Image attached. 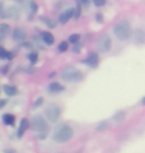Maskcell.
I'll list each match as a JSON object with an SVG mask.
<instances>
[{
    "label": "cell",
    "mask_w": 145,
    "mask_h": 153,
    "mask_svg": "<svg viewBox=\"0 0 145 153\" xmlns=\"http://www.w3.org/2000/svg\"><path fill=\"white\" fill-rule=\"evenodd\" d=\"M74 136V130L68 124H60L54 131L53 138L56 142L64 143L72 139Z\"/></svg>",
    "instance_id": "1"
},
{
    "label": "cell",
    "mask_w": 145,
    "mask_h": 153,
    "mask_svg": "<svg viewBox=\"0 0 145 153\" xmlns=\"http://www.w3.org/2000/svg\"><path fill=\"white\" fill-rule=\"evenodd\" d=\"M113 33L116 36V38L120 41H125L129 38L131 33L130 25L127 21H120L116 23L113 27Z\"/></svg>",
    "instance_id": "2"
},
{
    "label": "cell",
    "mask_w": 145,
    "mask_h": 153,
    "mask_svg": "<svg viewBox=\"0 0 145 153\" xmlns=\"http://www.w3.org/2000/svg\"><path fill=\"white\" fill-rule=\"evenodd\" d=\"M62 79L66 82H80L84 78L82 72L75 67H68L62 73Z\"/></svg>",
    "instance_id": "3"
},
{
    "label": "cell",
    "mask_w": 145,
    "mask_h": 153,
    "mask_svg": "<svg viewBox=\"0 0 145 153\" xmlns=\"http://www.w3.org/2000/svg\"><path fill=\"white\" fill-rule=\"evenodd\" d=\"M30 126L32 128V130L36 131V132H39V133L47 132V130H48V123L42 115L34 116L32 118V121H31V123H30Z\"/></svg>",
    "instance_id": "4"
},
{
    "label": "cell",
    "mask_w": 145,
    "mask_h": 153,
    "mask_svg": "<svg viewBox=\"0 0 145 153\" xmlns=\"http://www.w3.org/2000/svg\"><path fill=\"white\" fill-rule=\"evenodd\" d=\"M45 114L51 122H56L61 115V109L57 105H50L45 109Z\"/></svg>",
    "instance_id": "5"
},
{
    "label": "cell",
    "mask_w": 145,
    "mask_h": 153,
    "mask_svg": "<svg viewBox=\"0 0 145 153\" xmlns=\"http://www.w3.org/2000/svg\"><path fill=\"white\" fill-rule=\"evenodd\" d=\"M97 47L98 50L100 52H109L112 48V40L109 35H103L101 37L98 39L97 42Z\"/></svg>",
    "instance_id": "6"
},
{
    "label": "cell",
    "mask_w": 145,
    "mask_h": 153,
    "mask_svg": "<svg viewBox=\"0 0 145 153\" xmlns=\"http://www.w3.org/2000/svg\"><path fill=\"white\" fill-rule=\"evenodd\" d=\"M82 63L85 64V65L88 66V67H91V68H97V67L98 66V56H97V54L94 53V52L88 54V56L86 58L85 60H83Z\"/></svg>",
    "instance_id": "7"
},
{
    "label": "cell",
    "mask_w": 145,
    "mask_h": 153,
    "mask_svg": "<svg viewBox=\"0 0 145 153\" xmlns=\"http://www.w3.org/2000/svg\"><path fill=\"white\" fill-rule=\"evenodd\" d=\"M5 16L6 18L17 20V19H19V17H20V11H19V9L17 7H15V6H11V7L8 8V10L5 11Z\"/></svg>",
    "instance_id": "8"
},
{
    "label": "cell",
    "mask_w": 145,
    "mask_h": 153,
    "mask_svg": "<svg viewBox=\"0 0 145 153\" xmlns=\"http://www.w3.org/2000/svg\"><path fill=\"white\" fill-rule=\"evenodd\" d=\"M29 126V121L27 118H22L19 123V126H18V132H17V136L21 138L23 136L24 132L27 130V128Z\"/></svg>",
    "instance_id": "9"
},
{
    "label": "cell",
    "mask_w": 145,
    "mask_h": 153,
    "mask_svg": "<svg viewBox=\"0 0 145 153\" xmlns=\"http://www.w3.org/2000/svg\"><path fill=\"white\" fill-rule=\"evenodd\" d=\"M74 13H75V10H74L73 8L68 9L66 12H64V13H62L60 15V17H59V20H60V22L62 24H66L68 21H69L70 18H72L74 16Z\"/></svg>",
    "instance_id": "10"
},
{
    "label": "cell",
    "mask_w": 145,
    "mask_h": 153,
    "mask_svg": "<svg viewBox=\"0 0 145 153\" xmlns=\"http://www.w3.org/2000/svg\"><path fill=\"white\" fill-rule=\"evenodd\" d=\"M13 38L16 41H23L26 39V32L22 28H15L13 31Z\"/></svg>",
    "instance_id": "11"
},
{
    "label": "cell",
    "mask_w": 145,
    "mask_h": 153,
    "mask_svg": "<svg viewBox=\"0 0 145 153\" xmlns=\"http://www.w3.org/2000/svg\"><path fill=\"white\" fill-rule=\"evenodd\" d=\"M64 90V87L61 84H59V82H52V84L49 85L48 87V91H50L52 94H56V93H60Z\"/></svg>",
    "instance_id": "12"
},
{
    "label": "cell",
    "mask_w": 145,
    "mask_h": 153,
    "mask_svg": "<svg viewBox=\"0 0 145 153\" xmlns=\"http://www.w3.org/2000/svg\"><path fill=\"white\" fill-rule=\"evenodd\" d=\"M42 39L47 45H53L54 42H55L54 36L50 32H43L42 33Z\"/></svg>",
    "instance_id": "13"
},
{
    "label": "cell",
    "mask_w": 145,
    "mask_h": 153,
    "mask_svg": "<svg viewBox=\"0 0 145 153\" xmlns=\"http://www.w3.org/2000/svg\"><path fill=\"white\" fill-rule=\"evenodd\" d=\"M3 121H4L5 124L7 125H10V126H14L15 125V116L13 114H5L3 115Z\"/></svg>",
    "instance_id": "14"
},
{
    "label": "cell",
    "mask_w": 145,
    "mask_h": 153,
    "mask_svg": "<svg viewBox=\"0 0 145 153\" xmlns=\"http://www.w3.org/2000/svg\"><path fill=\"white\" fill-rule=\"evenodd\" d=\"M40 19H41L43 22L46 24V26L49 27L50 29H53L55 27L57 26V22L55 21L54 19H52V18H47V17H40Z\"/></svg>",
    "instance_id": "15"
},
{
    "label": "cell",
    "mask_w": 145,
    "mask_h": 153,
    "mask_svg": "<svg viewBox=\"0 0 145 153\" xmlns=\"http://www.w3.org/2000/svg\"><path fill=\"white\" fill-rule=\"evenodd\" d=\"M4 91H5V94H7V96L9 97H13L15 96V94H17V88L13 87V85H4Z\"/></svg>",
    "instance_id": "16"
},
{
    "label": "cell",
    "mask_w": 145,
    "mask_h": 153,
    "mask_svg": "<svg viewBox=\"0 0 145 153\" xmlns=\"http://www.w3.org/2000/svg\"><path fill=\"white\" fill-rule=\"evenodd\" d=\"M124 118H125V114H124V111H117L116 114L113 115V120H115L116 122H121Z\"/></svg>",
    "instance_id": "17"
},
{
    "label": "cell",
    "mask_w": 145,
    "mask_h": 153,
    "mask_svg": "<svg viewBox=\"0 0 145 153\" xmlns=\"http://www.w3.org/2000/svg\"><path fill=\"white\" fill-rule=\"evenodd\" d=\"M9 31H10V27L7 24H1L0 25V34L3 35L4 37H6V35L8 34Z\"/></svg>",
    "instance_id": "18"
},
{
    "label": "cell",
    "mask_w": 145,
    "mask_h": 153,
    "mask_svg": "<svg viewBox=\"0 0 145 153\" xmlns=\"http://www.w3.org/2000/svg\"><path fill=\"white\" fill-rule=\"evenodd\" d=\"M68 48H69V45H68V43L66 41L61 42L60 45L58 46V50L62 52V53H63V52H66L68 50Z\"/></svg>",
    "instance_id": "19"
},
{
    "label": "cell",
    "mask_w": 145,
    "mask_h": 153,
    "mask_svg": "<svg viewBox=\"0 0 145 153\" xmlns=\"http://www.w3.org/2000/svg\"><path fill=\"white\" fill-rule=\"evenodd\" d=\"M81 39V35L80 34H72L69 37V41L71 42V43H73V44H75V43H78L79 42V40Z\"/></svg>",
    "instance_id": "20"
},
{
    "label": "cell",
    "mask_w": 145,
    "mask_h": 153,
    "mask_svg": "<svg viewBox=\"0 0 145 153\" xmlns=\"http://www.w3.org/2000/svg\"><path fill=\"white\" fill-rule=\"evenodd\" d=\"M28 59L30 60V62L32 63V64L37 63V61H38V54H37V53L30 54L29 56H28Z\"/></svg>",
    "instance_id": "21"
},
{
    "label": "cell",
    "mask_w": 145,
    "mask_h": 153,
    "mask_svg": "<svg viewBox=\"0 0 145 153\" xmlns=\"http://www.w3.org/2000/svg\"><path fill=\"white\" fill-rule=\"evenodd\" d=\"M81 9H82V6H81V4H80V2H78V4H77V9H76L75 13H74L76 19H78V18L80 17V15H81Z\"/></svg>",
    "instance_id": "22"
},
{
    "label": "cell",
    "mask_w": 145,
    "mask_h": 153,
    "mask_svg": "<svg viewBox=\"0 0 145 153\" xmlns=\"http://www.w3.org/2000/svg\"><path fill=\"white\" fill-rule=\"evenodd\" d=\"M0 18H2V19L6 18L5 10H4V4H3V2H0Z\"/></svg>",
    "instance_id": "23"
},
{
    "label": "cell",
    "mask_w": 145,
    "mask_h": 153,
    "mask_svg": "<svg viewBox=\"0 0 145 153\" xmlns=\"http://www.w3.org/2000/svg\"><path fill=\"white\" fill-rule=\"evenodd\" d=\"M94 1V4L97 6V7H100V6H103L106 4V0H92Z\"/></svg>",
    "instance_id": "24"
},
{
    "label": "cell",
    "mask_w": 145,
    "mask_h": 153,
    "mask_svg": "<svg viewBox=\"0 0 145 153\" xmlns=\"http://www.w3.org/2000/svg\"><path fill=\"white\" fill-rule=\"evenodd\" d=\"M81 48H82V45H81V44L75 43V45H74V47H73V52H74V53L79 54V53H80V51H81Z\"/></svg>",
    "instance_id": "25"
},
{
    "label": "cell",
    "mask_w": 145,
    "mask_h": 153,
    "mask_svg": "<svg viewBox=\"0 0 145 153\" xmlns=\"http://www.w3.org/2000/svg\"><path fill=\"white\" fill-rule=\"evenodd\" d=\"M30 7H31V10H32V12H37V10H38V4L35 2V1H31L30 2Z\"/></svg>",
    "instance_id": "26"
},
{
    "label": "cell",
    "mask_w": 145,
    "mask_h": 153,
    "mask_svg": "<svg viewBox=\"0 0 145 153\" xmlns=\"http://www.w3.org/2000/svg\"><path fill=\"white\" fill-rule=\"evenodd\" d=\"M107 125H109V124H107V122H101V123L97 127V129L98 131L104 130V129H106V128H107Z\"/></svg>",
    "instance_id": "27"
},
{
    "label": "cell",
    "mask_w": 145,
    "mask_h": 153,
    "mask_svg": "<svg viewBox=\"0 0 145 153\" xmlns=\"http://www.w3.org/2000/svg\"><path fill=\"white\" fill-rule=\"evenodd\" d=\"M6 57H7V51L1 47L0 48V59H6Z\"/></svg>",
    "instance_id": "28"
},
{
    "label": "cell",
    "mask_w": 145,
    "mask_h": 153,
    "mask_svg": "<svg viewBox=\"0 0 145 153\" xmlns=\"http://www.w3.org/2000/svg\"><path fill=\"white\" fill-rule=\"evenodd\" d=\"M44 102V97H39V99H37V100L35 102H34V106H40Z\"/></svg>",
    "instance_id": "29"
},
{
    "label": "cell",
    "mask_w": 145,
    "mask_h": 153,
    "mask_svg": "<svg viewBox=\"0 0 145 153\" xmlns=\"http://www.w3.org/2000/svg\"><path fill=\"white\" fill-rule=\"evenodd\" d=\"M95 19H97V23H103V14H101V13H97V16H95Z\"/></svg>",
    "instance_id": "30"
},
{
    "label": "cell",
    "mask_w": 145,
    "mask_h": 153,
    "mask_svg": "<svg viewBox=\"0 0 145 153\" xmlns=\"http://www.w3.org/2000/svg\"><path fill=\"white\" fill-rule=\"evenodd\" d=\"M6 103H7V100H0V108H4L6 105Z\"/></svg>",
    "instance_id": "31"
},
{
    "label": "cell",
    "mask_w": 145,
    "mask_h": 153,
    "mask_svg": "<svg viewBox=\"0 0 145 153\" xmlns=\"http://www.w3.org/2000/svg\"><path fill=\"white\" fill-rule=\"evenodd\" d=\"M4 152L5 153H16V151H15L14 149H5Z\"/></svg>",
    "instance_id": "32"
},
{
    "label": "cell",
    "mask_w": 145,
    "mask_h": 153,
    "mask_svg": "<svg viewBox=\"0 0 145 153\" xmlns=\"http://www.w3.org/2000/svg\"><path fill=\"white\" fill-rule=\"evenodd\" d=\"M7 69H8V67H3V68H1L0 70H1V73L6 74V73H7Z\"/></svg>",
    "instance_id": "33"
},
{
    "label": "cell",
    "mask_w": 145,
    "mask_h": 153,
    "mask_svg": "<svg viewBox=\"0 0 145 153\" xmlns=\"http://www.w3.org/2000/svg\"><path fill=\"white\" fill-rule=\"evenodd\" d=\"M4 36H3V35H1V34H0V42H1L2 41V40H4Z\"/></svg>",
    "instance_id": "34"
},
{
    "label": "cell",
    "mask_w": 145,
    "mask_h": 153,
    "mask_svg": "<svg viewBox=\"0 0 145 153\" xmlns=\"http://www.w3.org/2000/svg\"><path fill=\"white\" fill-rule=\"evenodd\" d=\"M77 1H78V2H79V0H77Z\"/></svg>",
    "instance_id": "35"
},
{
    "label": "cell",
    "mask_w": 145,
    "mask_h": 153,
    "mask_svg": "<svg viewBox=\"0 0 145 153\" xmlns=\"http://www.w3.org/2000/svg\"><path fill=\"white\" fill-rule=\"evenodd\" d=\"M0 48H1V47H0Z\"/></svg>",
    "instance_id": "36"
}]
</instances>
